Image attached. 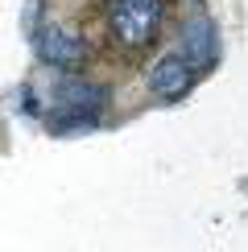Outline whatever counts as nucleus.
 I'll use <instances>...</instances> for the list:
<instances>
[{
  "label": "nucleus",
  "mask_w": 248,
  "mask_h": 252,
  "mask_svg": "<svg viewBox=\"0 0 248 252\" xmlns=\"http://www.w3.org/2000/svg\"><path fill=\"white\" fill-rule=\"evenodd\" d=\"M165 21V0H103V29L112 46L128 50H149L161 33Z\"/></svg>",
  "instance_id": "nucleus-1"
},
{
  "label": "nucleus",
  "mask_w": 248,
  "mask_h": 252,
  "mask_svg": "<svg viewBox=\"0 0 248 252\" xmlns=\"http://www.w3.org/2000/svg\"><path fill=\"white\" fill-rule=\"evenodd\" d=\"M103 103H108V87H103V83L66 75L62 83H54V91H50V128L54 132L95 128Z\"/></svg>",
  "instance_id": "nucleus-2"
},
{
  "label": "nucleus",
  "mask_w": 248,
  "mask_h": 252,
  "mask_svg": "<svg viewBox=\"0 0 248 252\" xmlns=\"http://www.w3.org/2000/svg\"><path fill=\"white\" fill-rule=\"evenodd\" d=\"M33 54L46 62V66L62 70V75H75V70H83V62H87V41H83L75 29L46 21V25L33 29Z\"/></svg>",
  "instance_id": "nucleus-3"
},
{
  "label": "nucleus",
  "mask_w": 248,
  "mask_h": 252,
  "mask_svg": "<svg viewBox=\"0 0 248 252\" xmlns=\"http://www.w3.org/2000/svg\"><path fill=\"white\" fill-rule=\"evenodd\" d=\"M194 75H199V66H194L182 50H170V54L153 58L149 66H145V87L157 99H182L186 91L194 87Z\"/></svg>",
  "instance_id": "nucleus-4"
},
{
  "label": "nucleus",
  "mask_w": 248,
  "mask_h": 252,
  "mask_svg": "<svg viewBox=\"0 0 248 252\" xmlns=\"http://www.w3.org/2000/svg\"><path fill=\"white\" fill-rule=\"evenodd\" d=\"M178 33H182V46H178V50H182V54L190 58L199 70L211 66V62L219 58V33H215V21L207 17V13H190V17L182 21Z\"/></svg>",
  "instance_id": "nucleus-5"
}]
</instances>
